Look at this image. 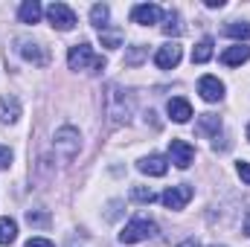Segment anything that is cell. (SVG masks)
Instances as JSON below:
<instances>
[{
    "label": "cell",
    "instance_id": "obj_5",
    "mask_svg": "<svg viewBox=\"0 0 250 247\" xmlns=\"http://www.w3.org/2000/svg\"><path fill=\"white\" fill-rule=\"evenodd\" d=\"M47 21L53 23V29L70 32V29L76 26V12H73L67 3H50V6H47Z\"/></svg>",
    "mask_w": 250,
    "mask_h": 247
},
{
    "label": "cell",
    "instance_id": "obj_12",
    "mask_svg": "<svg viewBox=\"0 0 250 247\" xmlns=\"http://www.w3.org/2000/svg\"><path fill=\"white\" fill-rule=\"evenodd\" d=\"M137 169H140L143 175H148V178H163L166 169H169V163H166V157H160V154H148V157H143V160L137 163Z\"/></svg>",
    "mask_w": 250,
    "mask_h": 247
},
{
    "label": "cell",
    "instance_id": "obj_3",
    "mask_svg": "<svg viewBox=\"0 0 250 247\" xmlns=\"http://www.w3.org/2000/svg\"><path fill=\"white\" fill-rule=\"evenodd\" d=\"M157 233H160V230H157V224H154L151 218H131L123 227V233H120V242H123V245H140V242H146V239H154Z\"/></svg>",
    "mask_w": 250,
    "mask_h": 247
},
{
    "label": "cell",
    "instance_id": "obj_29",
    "mask_svg": "<svg viewBox=\"0 0 250 247\" xmlns=\"http://www.w3.org/2000/svg\"><path fill=\"white\" fill-rule=\"evenodd\" d=\"M26 247H56V245H53V242H47V239H29Z\"/></svg>",
    "mask_w": 250,
    "mask_h": 247
},
{
    "label": "cell",
    "instance_id": "obj_21",
    "mask_svg": "<svg viewBox=\"0 0 250 247\" xmlns=\"http://www.w3.org/2000/svg\"><path fill=\"white\" fill-rule=\"evenodd\" d=\"M108 18H111V9H108L105 3H96V6L90 9V23H93L96 29H105V26H108Z\"/></svg>",
    "mask_w": 250,
    "mask_h": 247
},
{
    "label": "cell",
    "instance_id": "obj_20",
    "mask_svg": "<svg viewBox=\"0 0 250 247\" xmlns=\"http://www.w3.org/2000/svg\"><path fill=\"white\" fill-rule=\"evenodd\" d=\"M15 239H18V224L9 215H3L0 218V245H12Z\"/></svg>",
    "mask_w": 250,
    "mask_h": 247
},
{
    "label": "cell",
    "instance_id": "obj_11",
    "mask_svg": "<svg viewBox=\"0 0 250 247\" xmlns=\"http://www.w3.org/2000/svg\"><path fill=\"white\" fill-rule=\"evenodd\" d=\"M160 18H163V9H160L157 3H140V6L131 9V21H134V23H143V26L157 23Z\"/></svg>",
    "mask_w": 250,
    "mask_h": 247
},
{
    "label": "cell",
    "instance_id": "obj_2",
    "mask_svg": "<svg viewBox=\"0 0 250 247\" xmlns=\"http://www.w3.org/2000/svg\"><path fill=\"white\" fill-rule=\"evenodd\" d=\"M67 64H70V70H90V73L105 70V59H102V56H96V53H93V47H90V44H84V41L70 47V53H67Z\"/></svg>",
    "mask_w": 250,
    "mask_h": 247
},
{
    "label": "cell",
    "instance_id": "obj_33",
    "mask_svg": "<svg viewBox=\"0 0 250 247\" xmlns=\"http://www.w3.org/2000/svg\"><path fill=\"white\" fill-rule=\"evenodd\" d=\"M248 140H250V125H248Z\"/></svg>",
    "mask_w": 250,
    "mask_h": 247
},
{
    "label": "cell",
    "instance_id": "obj_28",
    "mask_svg": "<svg viewBox=\"0 0 250 247\" xmlns=\"http://www.w3.org/2000/svg\"><path fill=\"white\" fill-rule=\"evenodd\" d=\"M236 169H239V178H242V181H245V184L250 186V163H245V160H242V163H239Z\"/></svg>",
    "mask_w": 250,
    "mask_h": 247
},
{
    "label": "cell",
    "instance_id": "obj_18",
    "mask_svg": "<svg viewBox=\"0 0 250 247\" xmlns=\"http://www.w3.org/2000/svg\"><path fill=\"white\" fill-rule=\"evenodd\" d=\"M224 35H230V38H236V41H248L250 38V23L248 21H233V23L224 26Z\"/></svg>",
    "mask_w": 250,
    "mask_h": 247
},
{
    "label": "cell",
    "instance_id": "obj_10",
    "mask_svg": "<svg viewBox=\"0 0 250 247\" xmlns=\"http://www.w3.org/2000/svg\"><path fill=\"white\" fill-rule=\"evenodd\" d=\"M198 93H201L204 102H221L224 99V82H218L215 76H201Z\"/></svg>",
    "mask_w": 250,
    "mask_h": 247
},
{
    "label": "cell",
    "instance_id": "obj_7",
    "mask_svg": "<svg viewBox=\"0 0 250 247\" xmlns=\"http://www.w3.org/2000/svg\"><path fill=\"white\" fill-rule=\"evenodd\" d=\"M169 160H172L178 169H189L192 160H195V148L189 145L187 140H172V143H169Z\"/></svg>",
    "mask_w": 250,
    "mask_h": 247
},
{
    "label": "cell",
    "instance_id": "obj_31",
    "mask_svg": "<svg viewBox=\"0 0 250 247\" xmlns=\"http://www.w3.org/2000/svg\"><path fill=\"white\" fill-rule=\"evenodd\" d=\"M224 6V0H207V9H221Z\"/></svg>",
    "mask_w": 250,
    "mask_h": 247
},
{
    "label": "cell",
    "instance_id": "obj_32",
    "mask_svg": "<svg viewBox=\"0 0 250 247\" xmlns=\"http://www.w3.org/2000/svg\"><path fill=\"white\" fill-rule=\"evenodd\" d=\"M178 247H201V245H198V242H195V239H187V242H184V245H178Z\"/></svg>",
    "mask_w": 250,
    "mask_h": 247
},
{
    "label": "cell",
    "instance_id": "obj_14",
    "mask_svg": "<svg viewBox=\"0 0 250 247\" xmlns=\"http://www.w3.org/2000/svg\"><path fill=\"white\" fill-rule=\"evenodd\" d=\"M248 59H250V47H245V44L227 47V50L221 53V64H227V67H239V64H245Z\"/></svg>",
    "mask_w": 250,
    "mask_h": 247
},
{
    "label": "cell",
    "instance_id": "obj_27",
    "mask_svg": "<svg viewBox=\"0 0 250 247\" xmlns=\"http://www.w3.org/2000/svg\"><path fill=\"white\" fill-rule=\"evenodd\" d=\"M12 166V148L9 145H0V172Z\"/></svg>",
    "mask_w": 250,
    "mask_h": 247
},
{
    "label": "cell",
    "instance_id": "obj_16",
    "mask_svg": "<svg viewBox=\"0 0 250 247\" xmlns=\"http://www.w3.org/2000/svg\"><path fill=\"white\" fill-rule=\"evenodd\" d=\"M41 15H44V9H41V3H38V0H23V3H21V9H18L21 23H38V21H41Z\"/></svg>",
    "mask_w": 250,
    "mask_h": 247
},
{
    "label": "cell",
    "instance_id": "obj_17",
    "mask_svg": "<svg viewBox=\"0 0 250 247\" xmlns=\"http://www.w3.org/2000/svg\"><path fill=\"white\" fill-rule=\"evenodd\" d=\"M212 38H201L198 44H195V50H192V64H207L212 59Z\"/></svg>",
    "mask_w": 250,
    "mask_h": 247
},
{
    "label": "cell",
    "instance_id": "obj_6",
    "mask_svg": "<svg viewBox=\"0 0 250 247\" xmlns=\"http://www.w3.org/2000/svg\"><path fill=\"white\" fill-rule=\"evenodd\" d=\"M163 206L166 209H184L189 201H192V186L189 184H178V186H169L163 195H160Z\"/></svg>",
    "mask_w": 250,
    "mask_h": 247
},
{
    "label": "cell",
    "instance_id": "obj_13",
    "mask_svg": "<svg viewBox=\"0 0 250 247\" xmlns=\"http://www.w3.org/2000/svg\"><path fill=\"white\" fill-rule=\"evenodd\" d=\"M166 111H169V117H172L175 123H189V117H192V105H189L184 96H175V99H169Z\"/></svg>",
    "mask_w": 250,
    "mask_h": 247
},
{
    "label": "cell",
    "instance_id": "obj_24",
    "mask_svg": "<svg viewBox=\"0 0 250 247\" xmlns=\"http://www.w3.org/2000/svg\"><path fill=\"white\" fill-rule=\"evenodd\" d=\"M157 195H154V189H148V186H134L131 189V201H137V204H151Z\"/></svg>",
    "mask_w": 250,
    "mask_h": 247
},
{
    "label": "cell",
    "instance_id": "obj_19",
    "mask_svg": "<svg viewBox=\"0 0 250 247\" xmlns=\"http://www.w3.org/2000/svg\"><path fill=\"white\" fill-rule=\"evenodd\" d=\"M99 41H102V47L117 50V47L123 44V29H111V26H105V29H99Z\"/></svg>",
    "mask_w": 250,
    "mask_h": 247
},
{
    "label": "cell",
    "instance_id": "obj_22",
    "mask_svg": "<svg viewBox=\"0 0 250 247\" xmlns=\"http://www.w3.org/2000/svg\"><path fill=\"white\" fill-rule=\"evenodd\" d=\"M163 32H166V35H181V32H184V23H181V15H178V9H169V12H166Z\"/></svg>",
    "mask_w": 250,
    "mask_h": 247
},
{
    "label": "cell",
    "instance_id": "obj_30",
    "mask_svg": "<svg viewBox=\"0 0 250 247\" xmlns=\"http://www.w3.org/2000/svg\"><path fill=\"white\" fill-rule=\"evenodd\" d=\"M242 233H245V236H250V209H248V215H245V224H242Z\"/></svg>",
    "mask_w": 250,
    "mask_h": 247
},
{
    "label": "cell",
    "instance_id": "obj_1",
    "mask_svg": "<svg viewBox=\"0 0 250 247\" xmlns=\"http://www.w3.org/2000/svg\"><path fill=\"white\" fill-rule=\"evenodd\" d=\"M131 111H134V99L131 93H125L120 84H111L108 93H105V114L111 117L114 125H123L131 120Z\"/></svg>",
    "mask_w": 250,
    "mask_h": 247
},
{
    "label": "cell",
    "instance_id": "obj_23",
    "mask_svg": "<svg viewBox=\"0 0 250 247\" xmlns=\"http://www.w3.org/2000/svg\"><path fill=\"white\" fill-rule=\"evenodd\" d=\"M198 128H201L204 134H212V137L218 140V131H221V120H218L215 114H204V117L198 120Z\"/></svg>",
    "mask_w": 250,
    "mask_h": 247
},
{
    "label": "cell",
    "instance_id": "obj_15",
    "mask_svg": "<svg viewBox=\"0 0 250 247\" xmlns=\"http://www.w3.org/2000/svg\"><path fill=\"white\" fill-rule=\"evenodd\" d=\"M21 117V102L15 96H0V123H18Z\"/></svg>",
    "mask_w": 250,
    "mask_h": 247
},
{
    "label": "cell",
    "instance_id": "obj_26",
    "mask_svg": "<svg viewBox=\"0 0 250 247\" xmlns=\"http://www.w3.org/2000/svg\"><path fill=\"white\" fill-rule=\"evenodd\" d=\"M143 56H146V47H134V50L125 56V64H131V67H134V64L143 62Z\"/></svg>",
    "mask_w": 250,
    "mask_h": 247
},
{
    "label": "cell",
    "instance_id": "obj_4",
    "mask_svg": "<svg viewBox=\"0 0 250 247\" xmlns=\"http://www.w3.org/2000/svg\"><path fill=\"white\" fill-rule=\"evenodd\" d=\"M53 145H56L59 157L67 163V160H73V157L79 154V148H82V137H79V131H76L73 125H64V128H59V131H56Z\"/></svg>",
    "mask_w": 250,
    "mask_h": 247
},
{
    "label": "cell",
    "instance_id": "obj_8",
    "mask_svg": "<svg viewBox=\"0 0 250 247\" xmlns=\"http://www.w3.org/2000/svg\"><path fill=\"white\" fill-rule=\"evenodd\" d=\"M181 44H175V41H169V44H163L157 53H154V64L160 67V70H175L178 64H181Z\"/></svg>",
    "mask_w": 250,
    "mask_h": 247
},
{
    "label": "cell",
    "instance_id": "obj_25",
    "mask_svg": "<svg viewBox=\"0 0 250 247\" xmlns=\"http://www.w3.org/2000/svg\"><path fill=\"white\" fill-rule=\"evenodd\" d=\"M26 221L35 224V227H44V224H50V215L47 212H38V209H29L26 212Z\"/></svg>",
    "mask_w": 250,
    "mask_h": 247
},
{
    "label": "cell",
    "instance_id": "obj_9",
    "mask_svg": "<svg viewBox=\"0 0 250 247\" xmlns=\"http://www.w3.org/2000/svg\"><path fill=\"white\" fill-rule=\"evenodd\" d=\"M18 53H21L26 62H32L35 67H44V64L50 62V53H47L41 44H35V41H26V38H21V41H18Z\"/></svg>",
    "mask_w": 250,
    "mask_h": 247
}]
</instances>
